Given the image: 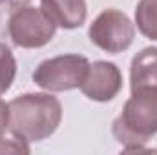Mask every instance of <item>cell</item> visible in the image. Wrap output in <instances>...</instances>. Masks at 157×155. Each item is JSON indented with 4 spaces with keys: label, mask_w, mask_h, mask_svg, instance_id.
Instances as JSON below:
<instances>
[{
    "label": "cell",
    "mask_w": 157,
    "mask_h": 155,
    "mask_svg": "<svg viewBox=\"0 0 157 155\" xmlns=\"http://www.w3.org/2000/svg\"><path fill=\"white\" fill-rule=\"evenodd\" d=\"M9 131L28 142H39L55 133L62 119V106L49 93H26L9 104Z\"/></svg>",
    "instance_id": "6da1fadb"
},
{
    "label": "cell",
    "mask_w": 157,
    "mask_h": 155,
    "mask_svg": "<svg viewBox=\"0 0 157 155\" xmlns=\"http://www.w3.org/2000/svg\"><path fill=\"white\" fill-rule=\"evenodd\" d=\"M157 133V88L132 91L122 113L113 120V135L124 152H141L143 144Z\"/></svg>",
    "instance_id": "7a4b0ae2"
},
{
    "label": "cell",
    "mask_w": 157,
    "mask_h": 155,
    "mask_svg": "<svg viewBox=\"0 0 157 155\" xmlns=\"http://www.w3.org/2000/svg\"><path fill=\"white\" fill-rule=\"evenodd\" d=\"M90 62L80 55H60L40 62L33 73L35 84L48 91H68L80 88Z\"/></svg>",
    "instance_id": "3957f363"
},
{
    "label": "cell",
    "mask_w": 157,
    "mask_h": 155,
    "mask_svg": "<svg viewBox=\"0 0 157 155\" xmlns=\"http://www.w3.org/2000/svg\"><path fill=\"white\" fill-rule=\"evenodd\" d=\"M55 22L42 11V7H33L22 4L9 20V37L15 46L33 49L42 47L55 37Z\"/></svg>",
    "instance_id": "277c9868"
},
{
    "label": "cell",
    "mask_w": 157,
    "mask_h": 155,
    "mask_svg": "<svg viewBox=\"0 0 157 155\" xmlns=\"http://www.w3.org/2000/svg\"><path fill=\"white\" fill-rule=\"evenodd\" d=\"M90 40L106 53H121L128 49L135 37V26L119 9H104L90 26Z\"/></svg>",
    "instance_id": "5b68a950"
},
{
    "label": "cell",
    "mask_w": 157,
    "mask_h": 155,
    "mask_svg": "<svg viewBox=\"0 0 157 155\" xmlns=\"http://www.w3.org/2000/svg\"><path fill=\"white\" fill-rule=\"evenodd\" d=\"M122 88V75L113 62L99 60L90 64L84 82L80 84L82 93L97 102H108L117 97Z\"/></svg>",
    "instance_id": "8992f818"
},
{
    "label": "cell",
    "mask_w": 157,
    "mask_h": 155,
    "mask_svg": "<svg viewBox=\"0 0 157 155\" xmlns=\"http://www.w3.org/2000/svg\"><path fill=\"white\" fill-rule=\"evenodd\" d=\"M42 11L64 29L80 28L86 20V0H40Z\"/></svg>",
    "instance_id": "52a82bcc"
},
{
    "label": "cell",
    "mask_w": 157,
    "mask_h": 155,
    "mask_svg": "<svg viewBox=\"0 0 157 155\" xmlns=\"http://www.w3.org/2000/svg\"><path fill=\"white\" fill-rule=\"evenodd\" d=\"M130 86L132 91L139 88H157V47H144L132 59Z\"/></svg>",
    "instance_id": "ba28073f"
},
{
    "label": "cell",
    "mask_w": 157,
    "mask_h": 155,
    "mask_svg": "<svg viewBox=\"0 0 157 155\" xmlns=\"http://www.w3.org/2000/svg\"><path fill=\"white\" fill-rule=\"evenodd\" d=\"M137 29L150 40H157V0H139L135 7Z\"/></svg>",
    "instance_id": "9c48e42d"
},
{
    "label": "cell",
    "mask_w": 157,
    "mask_h": 155,
    "mask_svg": "<svg viewBox=\"0 0 157 155\" xmlns=\"http://www.w3.org/2000/svg\"><path fill=\"white\" fill-rule=\"evenodd\" d=\"M15 75H17V60L11 49L0 42V95L11 88Z\"/></svg>",
    "instance_id": "30bf717a"
},
{
    "label": "cell",
    "mask_w": 157,
    "mask_h": 155,
    "mask_svg": "<svg viewBox=\"0 0 157 155\" xmlns=\"http://www.w3.org/2000/svg\"><path fill=\"white\" fill-rule=\"evenodd\" d=\"M26 0H0V40L9 35V20L11 15L22 6Z\"/></svg>",
    "instance_id": "8fae6325"
},
{
    "label": "cell",
    "mask_w": 157,
    "mask_h": 155,
    "mask_svg": "<svg viewBox=\"0 0 157 155\" xmlns=\"http://www.w3.org/2000/svg\"><path fill=\"white\" fill-rule=\"evenodd\" d=\"M0 153H29L28 141H24L15 133H11L9 137L0 133Z\"/></svg>",
    "instance_id": "7c38bea8"
},
{
    "label": "cell",
    "mask_w": 157,
    "mask_h": 155,
    "mask_svg": "<svg viewBox=\"0 0 157 155\" xmlns=\"http://www.w3.org/2000/svg\"><path fill=\"white\" fill-rule=\"evenodd\" d=\"M9 126V106L0 100V133Z\"/></svg>",
    "instance_id": "4fadbf2b"
}]
</instances>
